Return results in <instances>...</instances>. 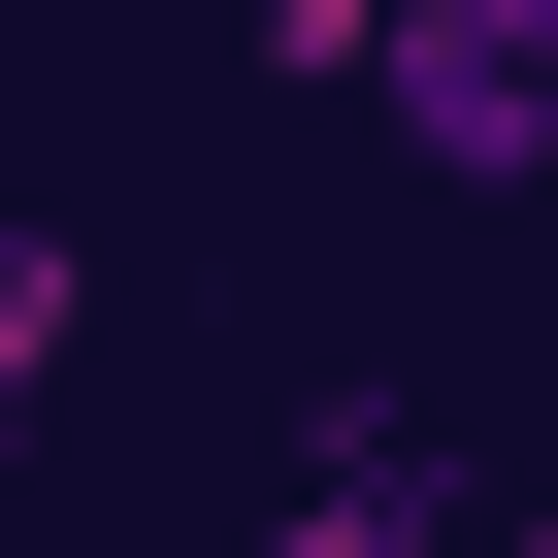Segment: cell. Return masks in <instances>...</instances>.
I'll use <instances>...</instances> for the list:
<instances>
[{
	"label": "cell",
	"instance_id": "cell-1",
	"mask_svg": "<svg viewBox=\"0 0 558 558\" xmlns=\"http://www.w3.org/2000/svg\"><path fill=\"white\" fill-rule=\"evenodd\" d=\"M362 132L460 165V197H558V0H395L362 34Z\"/></svg>",
	"mask_w": 558,
	"mask_h": 558
},
{
	"label": "cell",
	"instance_id": "cell-2",
	"mask_svg": "<svg viewBox=\"0 0 558 558\" xmlns=\"http://www.w3.org/2000/svg\"><path fill=\"white\" fill-rule=\"evenodd\" d=\"M263 558H460V493H427V460H395V427L329 395L296 460H263Z\"/></svg>",
	"mask_w": 558,
	"mask_h": 558
},
{
	"label": "cell",
	"instance_id": "cell-3",
	"mask_svg": "<svg viewBox=\"0 0 558 558\" xmlns=\"http://www.w3.org/2000/svg\"><path fill=\"white\" fill-rule=\"evenodd\" d=\"M66 362H99V263H66L34 197H0V427H66Z\"/></svg>",
	"mask_w": 558,
	"mask_h": 558
},
{
	"label": "cell",
	"instance_id": "cell-4",
	"mask_svg": "<svg viewBox=\"0 0 558 558\" xmlns=\"http://www.w3.org/2000/svg\"><path fill=\"white\" fill-rule=\"evenodd\" d=\"M362 34H395V0H263V99H362Z\"/></svg>",
	"mask_w": 558,
	"mask_h": 558
},
{
	"label": "cell",
	"instance_id": "cell-5",
	"mask_svg": "<svg viewBox=\"0 0 558 558\" xmlns=\"http://www.w3.org/2000/svg\"><path fill=\"white\" fill-rule=\"evenodd\" d=\"M493 558H558V493H525V525H493Z\"/></svg>",
	"mask_w": 558,
	"mask_h": 558
}]
</instances>
